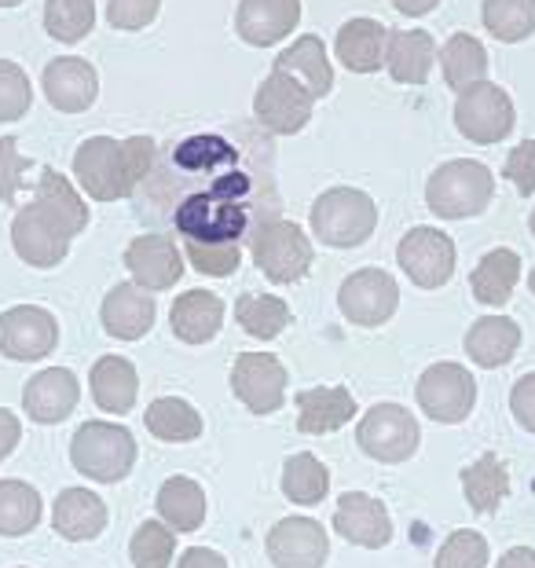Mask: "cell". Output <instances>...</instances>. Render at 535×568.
Instances as JSON below:
<instances>
[{"mask_svg":"<svg viewBox=\"0 0 535 568\" xmlns=\"http://www.w3.org/2000/svg\"><path fill=\"white\" fill-rule=\"evenodd\" d=\"M396 261L415 286L441 290L455 275L458 250H455V239L441 232V227H411V232L400 239Z\"/></svg>","mask_w":535,"mask_h":568,"instance_id":"8fae6325","label":"cell"},{"mask_svg":"<svg viewBox=\"0 0 535 568\" xmlns=\"http://www.w3.org/2000/svg\"><path fill=\"white\" fill-rule=\"evenodd\" d=\"M184 257L194 272L210 275V280H224L235 275L242 264V246H213V243H184Z\"/></svg>","mask_w":535,"mask_h":568,"instance_id":"ee69618b","label":"cell"},{"mask_svg":"<svg viewBox=\"0 0 535 568\" xmlns=\"http://www.w3.org/2000/svg\"><path fill=\"white\" fill-rule=\"evenodd\" d=\"M488 539L473 528H458L444 539V547L436 550L433 568H484L488 565Z\"/></svg>","mask_w":535,"mask_h":568,"instance_id":"b9f144b4","label":"cell"},{"mask_svg":"<svg viewBox=\"0 0 535 568\" xmlns=\"http://www.w3.org/2000/svg\"><path fill=\"white\" fill-rule=\"evenodd\" d=\"M495 195V176L484 162L473 159H452L441 169H433L430 184H425V205L444 216V221H466L488 210Z\"/></svg>","mask_w":535,"mask_h":568,"instance_id":"277c9868","label":"cell"},{"mask_svg":"<svg viewBox=\"0 0 535 568\" xmlns=\"http://www.w3.org/2000/svg\"><path fill=\"white\" fill-rule=\"evenodd\" d=\"M436 55H441L447 89L466 92L473 84L488 81V52H484V44L473 33H452Z\"/></svg>","mask_w":535,"mask_h":568,"instance_id":"d6a6232c","label":"cell"},{"mask_svg":"<svg viewBox=\"0 0 535 568\" xmlns=\"http://www.w3.org/2000/svg\"><path fill=\"white\" fill-rule=\"evenodd\" d=\"M495 568H535V550L532 547H514L503 554V561Z\"/></svg>","mask_w":535,"mask_h":568,"instance_id":"816d5d0a","label":"cell"},{"mask_svg":"<svg viewBox=\"0 0 535 568\" xmlns=\"http://www.w3.org/2000/svg\"><path fill=\"white\" fill-rule=\"evenodd\" d=\"M337 308L356 326H385L400 308V286L382 268H360L337 290Z\"/></svg>","mask_w":535,"mask_h":568,"instance_id":"5bb4252c","label":"cell"},{"mask_svg":"<svg viewBox=\"0 0 535 568\" xmlns=\"http://www.w3.org/2000/svg\"><path fill=\"white\" fill-rule=\"evenodd\" d=\"M154 316H158L154 294L137 283L111 286L103 297V308H100L103 331L118 337V342H140V337L154 326Z\"/></svg>","mask_w":535,"mask_h":568,"instance_id":"44dd1931","label":"cell"},{"mask_svg":"<svg viewBox=\"0 0 535 568\" xmlns=\"http://www.w3.org/2000/svg\"><path fill=\"white\" fill-rule=\"evenodd\" d=\"M95 27V0H44V30L48 38L78 44Z\"/></svg>","mask_w":535,"mask_h":568,"instance_id":"ab89813d","label":"cell"},{"mask_svg":"<svg viewBox=\"0 0 535 568\" xmlns=\"http://www.w3.org/2000/svg\"><path fill=\"white\" fill-rule=\"evenodd\" d=\"M275 74L294 78L301 89H305L312 100H326L334 92V67L331 55H326V44L315 38V33H305L294 44H286L283 52L275 55L272 63Z\"/></svg>","mask_w":535,"mask_h":568,"instance_id":"7402d4cb","label":"cell"},{"mask_svg":"<svg viewBox=\"0 0 535 568\" xmlns=\"http://www.w3.org/2000/svg\"><path fill=\"white\" fill-rule=\"evenodd\" d=\"M158 521H165L173 531H199L205 521V491L194 477H169L158 488Z\"/></svg>","mask_w":535,"mask_h":568,"instance_id":"1f68e13d","label":"cell"},{"mask_svg":"<svg viewBox=\"0 0 535 568\" xmlns=\"http://www.w3.org/2000/svg\"><path fill=\"white\" fill-rule=\"evenodd\" d=\"M235 320L242 331L250 337H258V342H272V337H279L294 323L290 305L275 294H242L235 301Z\"/></svg>","mask_w":535,"mask_h":568,"instance_id":"8d00e7d4","label":"cell"},{"mask_svg":"<svg viewBox=\"0 0 535 568\" xmlns=\"http://www.w3.org/2000/svg\"><path fill=\"white\" fill-rule=\"evenodd\" d=\"M436 41L425 30H388L385 67L400 84H422L436 63Z\"/></svg>","mask_w":535,"mask_h":568,"instance_id":"f546056e","label":"cell"},{"mask_svg":"<svg viewBox=\"0 0 535 568\" xmlns=\"http://www.w3.org/2000/svg\"><path fill=\"white\" fill-rule=\"evenodd\" d=\"M59 345V323L41 305H16L0 316V356L16 364L44 359Z\"/></svg>","mask_w":535,"mask_h":568,"instance_id":"9a60e30c","label":"cell"},{"mask_svg":"<svg viewBox=\"0 0 535 568\" xmlns=\"http://www.w3.org/2000/svg\"><path fill=\"white\" fill-rule=\"evenodd\" d=\"M30 169H33V162L22 159L16 140L11 136L0 140V202L11 205L30 187Z\"/></svg>","mask_w":535,"mask_h":568,"instance_id":"f6af8a7d","label":"cell"},{"mask_svg":"<svg viewBox=\"0 0 535 568\" xmlns=\"http://www.w3.org/2000/svg\"><path fill=\"white\" fill-rule=\"evenodd\" d=\"M41 89L48 95V103L63 114H81L100 100V74L89 59L81 55H59L44 67Z\"/></svg>","mask_w":535,"mask_h":568,"instance_id":"ac0fdd59","label":"cell"},{"mask_svg":"<svg viewBox=\"0 0 535 568\" xmlns=\"http://www.w3.org/2000/svg\"><path fill=\"white\" fill-rule=\"evenodd\" d=\"M92 400L100 404L107 415H129L140 393V374L125 356H100L89 374Z\"/></svg>","mask_w":535,"mask_h":568,"instance_id":"f1b7e54d","label":"cell"},{"mask_svg":"<svg viewBox=\"0 0 535 568\" xmlns=\"http://www.w3.org/2000/svg\"><path fill=\"white\" fill-rule=\"evenodd\" d=\"M356 444L363 455H371L374 463H407L418 452L422 429L415 415L404 404H374L356 426Z\"/></svg>","mask_w":535,"mask_h":568,"instance_id":"ba28073f","label":"cell"},{"mask_svg":"<svg viewBox=\"0 0 535 568\" xmlns=\"http://www.w3.org/2000/svg\"><path fill=\"white\" fill-rule=\"evenodd\" d=\"M143 426L162 444H191L202 437V415L180 396H158L143 415Z\"/></svg>","mask_w":535,"mask_h":568,"instance_id":"e575fe53","label":"cell"},{"mask_svg":"<svg viewBox=\"0 0 535 568\" xmlns=\"http://www.w3.org/2000/svg\"><path fill=\"white\" fill-rule=\"evenodd\" d=\"M70 463L95 485H118L137 466V440L114 422H84L70 440Z\"/></svg>","mask_w":535,"mask_h":568,"instance_id":"8992f818","label":"cell"},{"mask_svg":"<svg viewBox=\"0 0 535 568\" xmlns=\"http://www.w3.org/2000/svg\"><path fill=\"white\" fill-rule=\"evenodd\" d=\"M309 224L323 246L352 250V246H363L374 235V227H378V205H374L367 191L331 187L312 202Z\"/></svg>","mask_w":535,"mask_h":568,"instance_id":"5b68a950","label":"cell"},{"mask_svg":"<svg viewBox=\"0 0 535 568\" xmlns=\"http://www.w3.org/2000/svg\"><path fill=\"white\" fill-rule=\"evenodd\" d=\"M514 100H509V92L503 84L495 81H481L473 84V89L458 92L455 100V129L466 136L470 143H498L506 140L509 132H514Z\"/></svg>","mask_w":535,"mask_h":568,"instance_id":"9c48e42d","label":"cell"},{"mask_svg":"<svg viewBox=\"0 0 535 568\" xmlns=\"http://www.w3.org/2000/svg\"><path fill=\"white\" fill-rule=\"evenodd\" d=\"M532 235H535V210H532Z\"/></svg>","mask_w":535,"mask_h":568,"instance_id":"9f6ffc18","label":"cell"},{"mask_svg":"<svg viewBox=\"0 0 535 568\" xmlns=\"http://www.w3.org/2000/svg\"><path fill=\"white\" fill-rule=\"evenodd\" d=\"M250 257L253 264L261 268V275H268L272 283H297L305 280L312 261H315V250H312V239L301 232L294 221H268L264 227L250 235Z\"/></svg>","mask_w":535,"mask_h":568,"instance_id":"52a82bcc","label":"cell"},{"mask_svg":"<svg viewBox=\"0 0 535 568\" xmlns=\"http://www.w3.org/2000/svg\"><path fill=\"white\" fill-rule=\"evenodd\" d=\"M41 491L27 480H0V536L16 539L41 525Z\"/></svg>","mask_w":535,"mask_h":568,"instance_id":"d590c367","label":"cell"},{"mask_svg":"<svg viewBox=\"0 0 535 568\" xmlns=\"http://www.w3.org/2000/svg\"><path fill=\"white\" fill-rule=\"evenodd\" d=\"M169 326L184 345H205L224 326V301L210 290H188L169 308Z\"/></svg>","mask_w":535,"mask_h":568,"instance_id":"d4e9b609","label":"cell"},{"mask_svg":"<svg viewBox=\"0 0 535 568\" xmlns=\"http://www.w3.org/2000/svg\"><path fill=\"white\" fill-rule=\"evenodd\" d=\"M356 418V400L345 385H320V389L297 393V433L309 437H323L349 426Z\"/></svg>","mask_w":535,"mask_h":568,"instance_id":"cb8c5ba5","label":"cell"},{"mask_svg":"<svg viewBox=\"0 0 535 568\" xmlns=\"http://www.w3.org/2000/svg\"><path fill=\"white\" fill-rule=\"evenodd\" d=\"M22 0H0V8H19Z\"/></svg>","mask_w":535,"mask_h":568,"instance_id":"db71d44e","label":"cell"},{"mask_svg":"<svg viewBox=\"0 0 535 568\" xmlns=\"http://www.w3.org/2000/svg\"><path fill=\"white\" fill-rule=\"evenodd\" d=\"M334 531L363 550H382L393 539V521L382 499L367 491H345L334 510Z\"/></svg>","mask_w":535,"mask_h":568,"instance_id":"d6986e66","label":"cell"},{"mask_svg":"<svg viewBox=\"0 0 535 568\" xmlns=\"http://www.w3.org/2000/svg\"><path fill=\"white\" fill-rule=\"evenodd\" d=\"M477 404V378L462 364H433L418 378V407L441 426H458Z\"/></svg>","mask_w":535,"mask_h":568,"instance_id":"30bf717a","label":"cell"},{"mask_svg":"<svg viewBox=\"0 0 535 568\" xmlns=\"http://www.w3.org/2000/svg\"><path fill=\"white\" fill-rule=\"evenodd\" d=\"M19 437H22L19 418L11 415L8 407H0V463H4V458L19 447Z\"/></svg>","mask_w":535,"mask_h":568,"instance_id":"f907efd6","label":"cell"},{"mask_svg":"<svg viewBox=\"0 0 535 568\" xmlns=\"http://www.w3.org/2000/svg\"><path fill=\"white\" fill-rule=\"evenodd\" d=\"M503 176L521 191V199L535 195V140H521L517 148L506 154Z\"/></svg>","mask_w":535,"mask_h":568,"instance_id":"7dc6e473","label":"cell"},{"mask_svg":"<svg viewBox=\"0 0 535 568\" xmlns=\"http://www.w3.org/2000/svg\"><path fill=\"white\" fill-rule=\"evenodd\" d=\"M81 385L67 367H48L41 374H33L22 389V407L33 422L41 426H55V422L70 418V410L78 407Z\"/></svg>","mask_w":535,"mask_h":568,"instance_id":"603a6c76","label":"cell"},{"mask_svg":"<svg viewBox=\"0 0 535 568\" xmlns=\"http://www.w3.org/2000/svg\"><path fill=\"white\" fill-rule=\"evenodd\" d=\"M509 491V469L495 452H484L477 463L462 469V495L477 514H495Z\"/></svg>","mask_w":535,"mask_h":568,"instance_id":"836d02e7","label":"cell"},{"mask_svg":"<svg viewBox=\"0 0 535 568\" xmlns=\"http://www.w3.org/2000/svg\"><path fill=\"white\" fill-rule=\"evenodd\" d=\"M521 280V257L514 250H488L481 257V264L470 275L473 297L488 308H503L509 297H514V286Z\"/></svg>","mask_w":535,"mask_h":568,"instance_id":"4dcf8cb0","label":"cell"},{"mask_svg":"<svg viewBox=\"0 0 535 568\" xmlns=\"http://www.w3.org/2000/svg\"><path fill=\"white\" fill-rule=\"evenodd\" d=\"M385 44H388V30L378 19H349L337 30L334 55L352 74H374V70L385 67Z\"/></svg>","mask_w":535,"mask_h":568,"instance_id":"484cf974","label":"cell"},{"mask_svg":"<svg viewBox=\"0 0 535 568\" xmlns=\"http://www.w3.org/2000/svg\"><path fill=\"white\" fill-rule=\"evenodd\" d=\"M158 8H162V0H107V22L114 30L132 33L151 27L158 19Z\"/></svg>","mask_w":535,"mask_h":568,"instance_id":"bcb514c9","label":"cell"},{"mask_svg":"<svg viewBox=\"0 0 535 568\" xmlns=\"http://www.w3.org/2000/svg\"><path fill=\"white\" fill-rule=\"evenodd\" d=\"M84 227H89V205L78 187L59 169H41L33 202L22 205L11 221V246L30 268H55Z\"/></svg>","mask_w":535,"mask_h":568,"instance_id":"7a4b0ae2","label":"cell"},{"mask_svg":"<svg viewBox=\"0 0 535 568\" xmlns=\"http://www.w3.org/2000/svg\"><path fill=\"white\" fill-rule=\"evenodd\" d=\"M509 410H514L521 429L535 433V374H525V378L514 382V389H509Z\"/></svg>","mask_w":535,"mask_h":568,"instance_id":"c3c4849f","label":"cell"},{"mask_svg":"<svg viewBox=\"0 0 535 568\" xmlns=\"http://www.w3.org/2000/svg\"><path fill=\"white\" fill-rule=\"evenodd\" d=\"M129 558L137 568H169L176 558V531L165 521H143L132 531Z\"/></svg>","mask_w":535,"mask_h":568,"instance_id":"60d3db41","label":"cell"},{"mask_svg":"<svg viewBox=\"0 0 535 568\" xmlns=\"http://www.w3.org/2000/svg\"><path fill=\"white\" fill-rule=\"evenodd\" d=\"M462 348H466V356L484 371L503 367V364H509V359L517 356L521 326L509 316H481L466 331V342H462Z\"/></svg>","mask_w":535,"mask_h":568,"instance_id":"83f0119b","label":"cell"},{"mask_svg":"<svg viewBox=\"0 0 535 568\" xmlns=\"http://www.w3.org/2000/svg\"><path fill=\"white\" fill-rule=\"evenodd\" d=\"M481 22L503 44L528 41L535 33V0H484Z\"/></svg>","mask_w":535,"mask_h":568,"instance_id":"f35d334b","label":"cell"},{"mask_svg":"<svg viewBox=\"0 0 535 568\" xmlns=\"http://www.w3.org/2000/svg\"><path fill=\"white\" fill-rule=\"evenodd\" d=\"M441 4V0H393V8L400 11V16H407V19H422V16H430V11Z\"/></svg>","mask_w":535,"mask_h":568,"instance_id":"f5cc1de1","label":"cell"},{"mask_svg":"<svg viewBox=\"0 0 535 568\" xmlns=\"http://www.w3.org/2000/svg\"><path fill=\"white\" fill-rule=\"evenodd\" d=\"M137 216L169 224L184 243L246 246L268 221H279L275 148L268 132H194L180 140L132 191Z\"/></svg>","mask_w":535,"mask_h":568,"instance_id":"6da1fadb","label":"cell"},{"mask_svg":"<svg viewBox=\"0 0 535 568\" xmlns=\"http://www.w3.org/2000/svg\"><path fill=\"white\" fill-rule=\"evenodd\" d=\"M264 547L275 568H323L331 558V539L315 517H283L268 531Z\"/></svg>","mask_w":535,"mask_h":568,"instance_id":"e0dca14e","label":"cell"},{"mask_svg":"<svg viewBox=\"0 0 535 568\" xmlns=\"http://www.w3.org/2000/svg\"><path fill=\"white\" fill-rule=\"evenodd\" d=\"M176 568H231V565L224 561V554H216L210 547H191L180 554Z\"/></svg>","mask_w":535,"mask_h":568,"instance_id":"681fc988","label":"cell"},{"mask_svg":"<svg viewBox=\"0 0 535 568\" xmlns=\"http://www.w3.org/2000/svg\"><path fill=\"white\" fill-rule=\"evenodd\" d=\"M158 159L162 151L151 136H89L74 154V180L95 202L132 199V191L151 176Z\"/></svg>","mask_w":535,"mask_h":568,"instance_id":"3957f363","label":"cell"},{"mask_svg":"<svg viewBox=\"0 0 535 568\" xmlns=\"http://www.w3.org/2000/svg\"><path fill=\"white\" fill-rule=\"evenodd\" d=\"M528 283H532V294H535V268H532V280Z\"/></svg>","mask_w":535,"mask_h":568,"instance_id":"11a10c76","label":"cell"},{"mask_svg":"<svg viewBox=\"0 0 535 568\" xmlns=\"http://www.w3.org/2000/svg\"><path fill=\"white\" fill-rule=\"evenodd\" d=\"M301 0H239L235 33L253 48H272L297 30Z\"/></svg>","mask_w":535,"mask_h":568,"instance_id":"ffe728a7","label":"cell"},{"mask_svg":"<svg viewBox=\"0 0 535 568\" xmlns=\"http://www.w3.org/2000/svg\"><path fill=\"white\" fill-rule=\"evenodd\" d=\"M286 367L272 353H239L231 364V393L250 415H275L286 404Z\"/></svg>","mask_w":535,"mask_h":568,"instance_id":"7c38bea8","label":"cell"},{"mask_svg":"<svg viewBox=\"0 0 535 568\" xmlns=\"http://www.w3.org/2000/svg\"><path fill=\"white\" fill-rule=\"evenodd\" d=\"M331 488V469H326L312 452H297L283 466V495L297 506H320Z\"/></svg>","mask_w":535,"mask_h":568,"instance_id":"74e56055","label":"cell"},{"mask_svg":"<svg viewBox=\"0 0 535 568\" xmlns=\"http://www.w3.org/2000/svg\"><path fill=\"white\" fill-rule=\"evenodd\" d=\"M30 106H33V84L27 78V70L11 63V59H0V125L27 118Z\"/></svg>","mask_w":535,"mask_h":568,"instance_id":"7bdbcfd3","label":"cell"},{"mask_svg":"<svg viewBox=\"0 0 535 568\" xmlns=\"http://www.w3.org/2000/svg\"><path fill=\"white\" fill-rule=\"evenodd\" d=\"M125 268L137 286L151 290V294H162V290L176 286L180 275H184V253H180L173 235L143 232L125 250Z\"/></svg>","mask_w":535,"mask_h":568,"instance_id":"2e32d148","label":"cell"},{"mask_svg":"<svg viewBox=\"0 0 535 568\" xmlns=\"http://www.w3.org/2000/svg\"><path fill=\"white\" fill-rule=\"evenodd\" d=\"M312 95L301 89L294 78L286 74H268L258 84V95H253V118L268 136H294L309 125L312 118Z\"/></svg>","mask_w":535,"mask_h":568,"instance_id":"4fadbf2b","label":"cell"},{"mask_svg":"<svg viewBox=\"0 0 535 568\" xmlns=\"http://www.w3.org/2000/svg\"><path fill=\"white\" fill-rule=\"evenodd\" d=\"M52 528L55 536L70 542H89L107 528V503L89 488H67L52 503Z\"/></svg>","mask_w":535,"mask_h":568,"instance_id":"4316f807","label":"cell"}]
</instances>
